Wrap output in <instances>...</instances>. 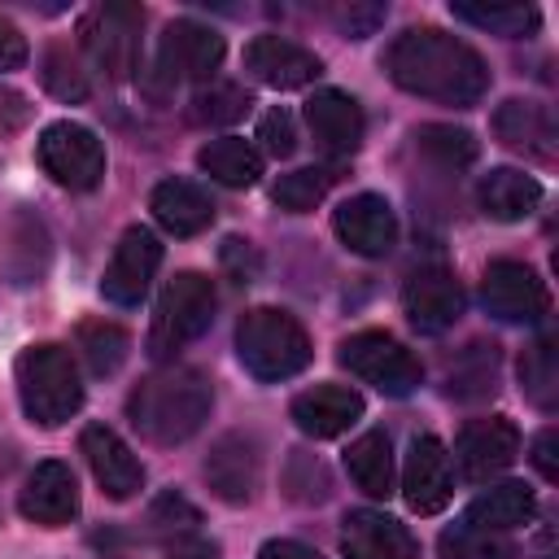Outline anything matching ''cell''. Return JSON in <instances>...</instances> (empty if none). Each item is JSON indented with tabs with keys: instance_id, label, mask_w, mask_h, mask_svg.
Listing matches in <instances>:
<instances>
[{
	"instance_id": "cell-28",
	"label": "cell",
	"mask_w": 559,
	"mask_h": 559,
	"mask_svg": "<svg viewBox=\"0 0 559 559\" xmlns=\"http://www.w3.org/2000/svg\"><path fill=\"white\" fill-rule=\"evenodd\" d=\"M537 515V498L528 485L520 480H502L493 489H485L472 507H467V524H480V528H493V533H507V528H520Z\"/></svg>"
},
{
	"instance_id": "cell-26",
	"label": "cell",
	"mask_w": 559,
	"mask_h": 559,
	"mask_svg": "<svg viewBox=\"0 0 559 559\" xmlns=\"http://www.w3.org/2000/svg\"><path fill=\"white\" fill-rule=\"evenodd\" d=\"M476 205L493 218V223H520L542 205V183L515 166H493L489 175H480L476 183Z\"/></svg>"
},
{
	"instance_id": "cell-44",
	"label": "cell",
	"mask_w": 559,
	"mask_h": 559,
	"mask_svg": "<svg viewBox=\"0 0 559 559\" xmlns=\"http://www.w3.org/2000/svg\"><path fill=\"white\" fill-rule=\"evenodd\" d=\"M26 122H31V100H26L17 87L0 83V135H13V131H22Z\"/></svg>"
},
{
	"instance_id": "cell-1",
	"label": "cell",
	"mask_w": 559,
	"mask_h": 559,
	"mask_svg": "<svg viewBox=\"0 0 559 559\" xmlns=\"http://www.w3.org/2000/svg\"><path fill=\"white\" fill-rule=\"evenodd\" d=\"M384 74L424 100H441V105H476L489 92V66L485 57L441 31V26H406L402 35H393V44L384 48Z\"/></svg>"
},
{
	"instance_id": "cell-41",
	"label": "cell",
	"mask_w": 559,
	"mask_h": 559,
	"mask_svg": "<svg viewBox=\"0 0 559 559\" xmlns=\"http://www.w3.org/2000/svg\"><path fill=\"white\" fill-rule=\"evenodd\" d=\"M328 17H332V26L345 35V39H367V35H376V26L384 22V4H376V0H349V4H328L323 9Z\"/></svg>"
},
{
	"instance_id": "cell-27",
	"label": "cell",
	"mask_w": 559,
	"mask_h": 559,
	"mask_svg": "<svg viewBox=\"0 0 559 559\" xmlns=\"http://www.w3.org/2000/svg\"><path fill=\"white\" fill-rule=\"evenodd\" d=\"M197 166L223 188H253L262 175V153L240 135H223V140L201 144Z\"/></svg>"
},
{
	"instance_id": "cell-33",
	"label": "cell",
	"mask_w": 559,
	"mask_h": 559,
	"mask_svg": "<svg viewBox=\"0 0 559 559\" xmlns=\"http://www.w3.org/2000/svg\"><path fill=\"white\" fill-rule=\"evenodd\" d=\"M520 389L542 411H555L559 406V362H555V341L550 336H537L520 354Z\"/></svg>"
},
{
	"instance_id": "cell-14",
	"label": "cell",
	"mask_w": 559,
	"mask_h": 559,
	"mask_svg": "<svg viewBox=\"0 0 559 559\" xmlns=\"http://www.w3.org/2000/svg\"><path fill=\"white\" fill-rule=\"evenodd\" d=\"M520 454V428L507 419V415H485V419H467L459 428V441H454V459H459V472L467 480H489L498 472H507Z\"/></svg>"
},
{
	"instance_id": "cell-10",
	"label": "cell",
	"mask_w": 559,
	"mask_h": 559,
	"mask_svg": "<svg viewBox=\"0 0 559 559\" xmlns=\"http://www.w3.org/2000/svg\"><path fill=\"white\" fill-rule=\"evenodd\" d=\"M402 310L419 336H441L445 328H454L463 314V288H459L454 271L441 262L415 266L402 284Z\"/></svg>"
},
{
	"instance_id": "cell-9",
	"label": "cell",
	"mask_w": 559,
	"mask_h": 559,
	"mask_svg": "<svg viewBox=\"0 0 559 559\" xmlns=\"http://www.w3.org/2000/svg\"><path fill=\"white\" fill-rule=\"evenodd\" d=\"M480 306L498 323H542L550 310L546 280L520 258H493L480 275Z\"/></svg>"
},
{
	"instance_id": "cell-8",
	"label": "cell",
	"mask_w": 559,
	"mask_h": 559,
	"mask_svg": "<svg viewBox=\"0 0 559 559\" xmlns=\"http://www.w3.org/2000/svg\"><path fill=\"white\" fill-rule=\"evenodd\" d=\"M35 157L44 166V175L70 192H92L105 179V144L92 127L83 122H48L35 140Z\"/></svg>"
},
{
	"instance_id": "cell-31",
	"label": "cell",
	"mask_w": 559,
	"mask_h": 559,
	"mask_svg": "<svg viewBox=\"0 0 559 559\" xmlns=\"http://www.w3.org/2000/svg\"><path fill=\"white\" fill-rule=\"evenodd\" d=\"M253 109V96L231 79H210L188 100V122L197 127H231Z\"/></svg>"
},
{
	"instance_id": "cell-7",
	"label": "cell",
	"mask_w": 559,
	"mask_h": 559,
	"mask_svg": "<svg viewBox=\"0 0 559 559\" xmlns=\"http://www.w3.org/2000/svg\"><path fill=\"white\" fill-rule=\"evenodd\" d=\"M336 358H341V367L349 376L376 384L384 397H411L419 389V380H424L419 358L397 336L376 332V328H362V332L345 336L341 349H336Z\"/></svg>"
},
{
	"instance_id": "cell-25",
	"label": "cell",
	"mask_w": 559,
	"mask_h": 559,
	"mask_svg": "<svg viewBox=\"0 0 559 559\" xmlns=\"http://www.w3.org/2000/svg\"><path fill=\"white\" fill-rule=\"evenodd\" d=\"M148 210L170 236H201L214 223V201L192 179H162L148 197Z\"/></svg>"
},
{
	"instance_id": "cell-20",
	"label": "cell",
	"mask_w": 559,
	"mask_h": 559,
	"mask_svg": "<svg viewBox=\"0 0 559 559\" xmlns=\"http://www.w3.org/2000/svg\"><path fill=\"white\" fill-rule=\"evenodd\" d=\"M245 70H249L258 83L288 92V87L314 83V79L323 74V61H319L310 48H301L297 39L258 35V39H249V48H245Z\"/></svg>"
},
{
	"instance_id": "cell-34",
	"label": "cell",
	"mask_w": 559,
	"mask_h": 559,
	"mask_svg": "<svg viewBox=\"0 0 559 559\" xmlns=\"http://www.w3.org/2000/svg\"><path fill=\"white\" fill-rule=\"evenodd\" d=\"M127 349H131V336H127V328H118V323L87 319V323L79 328V354H83V362H87L92 376H114V371L122 367Z\"/></svg>"
},
{
	"instance_id": "cell-16",
	"label": "cell",
	"mask_w": 559,
	"mask_h": 559,
	"mask_svg": "<svg viewBox=\"0 0 559 559\" xmlns=\"http://www.w3.org/2000/svg\"><path fill=\"white\" fill-rule=\"evenodd\" d=\"M454 493V472H450V454L432 432L411 437L406 450V467H402V498L411 511L419 515H437Z\"/></svg>"
},
{
	"instance_id": "cell-47",
	"label": "cell",
	"mask_w": 559,
	"mask_h": 559,
	"mask_svg": "<svg viewBox=\"0 0 559 559\" xmlns=\"http://www.w3.org/2000/svg\"><path fill=\"white\" fill-rule=\"evenodd\" d=\"M258 559H323V555L297 537H271V542H262Z\"/></svg>"
},
{
	"instance_id": "cell-6",
	"label": "cell",
	"mask_w": 559,
	"mask_h": 559,
	"mask_svg": "<svg viewBox=\"0 0 559 559\" xmlns=\"http://www.w3.org/2000/svg\"><path fill=\"white\" fill-rule=\"evenodd\" d=\"M140 31H144V9L127 4V0H105V4L87 9L79 22V39H83L92 66L114 83L131 79L135 61H140Z\"/></svg>"
},
{
	"instance_id": "cell-38",
	"label": "cell",
	"mask_w": 559,
	"mask_h": 559,
	"mask_svg": "<svg viewBox=\"0 0 559 559\" xmlns=\"http://www.w3.org/2000/svg\"><path fill=\"white\" fill-rule=\"evenodd\" d=\"M328 188H332V175H328L323 166H301V170L280 175L275 188H271V197H275L280 210L306 214V210H314V205L328 197Z\"/></svg>"
},
{
	"instance_id": "cell-37",
	"label": "cell",
	"mask_w": 559,
	"mask_h": 559,
	"mask_svg": "<svg viewBox=\"0 0 559 559\" xmlns=\"http://www.w3.org/2000/svg\"><path fill=\"white\" fill-rule=\"evenodd\" d=\"M39 83H44L61 105H83V100L92 96V83H87L83 66H79L74 52L61 48V44H48V48H44V57H39Z\"/></svg>"
},
{
	"instance_id": "cell-30",
	"label": "cell",
	"mask_w": 559,
	"mask_h": 559,
	"mask_svg": "<svg viewBox=\"0 0 559 559\" xmlns=\"http://www.w3.org/2000/svg\"><path fill=\"white\" fill-rule=\"evenodd\" d=\"M498 389V345L489 341H476V345H467L454 362H450V371H445V393L450 397H459V402H476V397H489Z\"/></svg>"
},
{
	"instance_id": "cell-23",
	"label": "cell",
	"mask_w": 559,
	"mask_h": 559,
	"mask_svg": "<svg viewBox=\"0 0 559 559\" xmlns=\"http://www.w3.org/2000/svg\"><path fill=\"white\" fill-rule=\"evenodd\" d=\"M48 262H52V236H48L44 218L31 214L26 205L13 210L9 227H4V275H9V284H17V288L39 284Z\"/></svg>"
},
{
	"instance_id": "cell-5",
	"label": "cell",
	"mask_w": 559,
	"mask_h": 559,
	"mask_svg": "<svg viewBox=\"0 0 559 559\" xmlns=\"http://www.w3.org/2000/svg\"><path fill=\"white\" fill-rule=\"evenodd\" d=\"M214 306H218V293H214V280L201 275V271H179L162 297H157V310H153V332H148V354L157 362L175 358L183 345H192L197 336L210 332L214 323Z\"/></svg>"
},
{
	"instance_id": "cell-36",
	"label": "cell",
	"mask_w": 559,
	"mask_h": 559,
	"mask_svg": "<svg viewBox=\"0 0 559 559\" xmlns=\"http://www.w3.org/2000/svg\"><path fill=\"white\" fill-rule=\"evenodd\" d=\"M415 148L424 153V157H432L437 166H445V170H463V166H472L476 162V135L467 131V127H450V122H428V127H419L415 131Z\"/></svg>"
},
{
	"instance_id": "cell-29",
	"label": "cell",
	"mask_w": 559,
	"mask_h": 559,
	"mask_svg": "<svg viewBox=\"0 0 559 559\" xmlns=\"http://www.w3.org/2000/svg\"><path fill=\"white\" fill-rule=\"evenodd\" d=\"M345 467H349V480L367 498H389L393 493V445H389V432H380V428L362 432L349 445Z\"/></svg>"
},
{
	"instance_id": "cell-18",
	"label": "cell",
	"mask_w": 559,
	"mask_h": 559,
	"mask_svg": "<svg viewBox=\"0 0 559 559\" xmlns=\"http://www.w3.org/2000/svg\"><path fill=\"white\" fill-rule=\"evenodd\" d=\"M79 445H83L87 467H92L96 485L105 489V498L127 502V498L140 493V485H144V467H140V459L131 454V445H127L114 428H105V424H87L83 437H79Z\"/></svg>"
},
{
	"instance_id": "cell-42",
	"label": "cell",
	"mask_w": 559,
	"mask_h": 559,
	"mask_svg": "<svg viewBox=\"0 0 559 559\" xmlns=\"http://www.w3.org/2000/svg\"><path fill=\"white\" fill-rule=\"evenodd\" d=\"M223 266L231 271V280H236V284H253V280H258V271H262V258H258V249H253L249 240L227 236V240H223Z\"/></svg>"
},
{
	"instance_id": "cell-39",
	"label": "cell",
	"mask_w": 559,
	"mask_h": 559,
	"mask_svg": "<svg viewBox=\"0 0 559 559\" xmlns=\"http://www.w3.org/2000/svg\"><path fill=\"white\" fill-rule=\"evenodd\" d=\"M148 524L162 533V542L170 546V542H179V537H192L197 533V524H201V511L183 498V493H162L157 502H153V511H148Z\"/></svg>"
},
{
	"instance_id": "cell-46",
	"label": "cell",
	"mask_w": 559,
	"mask_h": 559,
	"mask_svg": "<svg viewBox=\"0 0 559 559\" xmlns=\"http://www.w3.org/2000/svg\"><path fill=\"white\" fill-rule=\"evenodd\" d=\"M555 445H559L555 428H542V432L533 437V467L542 472V480H555V476H559V459H555Z\"/></svg>"
},
{
	"instance_id": "cell-40",
	"label": "cell",
	"mask_w": 559,
	"mask_h": 559,
	"mask_svg": "<svg viewBox=\"0 0 559 559\" xmlns=\"http://www.w3.org/2000/svg\"><path fill=\"white\" fill-rule=\"evenodd\" d=\"M284 489H288V498H297V502H323V498L332 493V480H328V467H323L319 459L293 450L288 472H284Z\"/></svg>"
},
{
	"instance_id": "cell-2",
	"label": "cell",
	"mask_w": 559,
	"mask_h": 559,
	"mask_svg": "<svg viewBox=\"0 0 559 559\" xmlns=\"http://www.w3.org/2000/svg\"><path fill=\"white\" fill-rule=\"evenodd\" d=\"M214 384L197 367H162L144 376L127 397L131 428L153 445H179L210 419Z\"/></svg>"
},
{
	"instance_id": "cell-22",
	"label": "cell",
	"mask_w": 559,
	"mask_h": 559,
	"mask_svg": "<svg viewBox=\"0 0 559 559\" xmlns=\"http://www.w3.org/2000/svg\"><path fill=\"white\" fill-rule=\"evenodd\" d=\"M288 415H293V424L306 437L328 441V437L349 432L362 419V393H354L345 384H314V389H306V393L293 397Z\"/></svg>"
},
{
	"instance_id": "cell-15",
	"label": "cell",
	"mask_w": 559,
	"mask_h": 559,
	"mask_svg": "<svg viewBox=\"0 0 559 559\" xmlns=\"http://www.w3.org/2000/svg\"><path fill=\"white\" fill-rule=\"evenodd\" d=\"M332 231H336V240L349 253H358V258H384L397 245V214H393V205L384 197L358 192V197H349V201L336 205Z\"/></svg>"
},
{
	"instance_id": "cell-17",
	"label": "cell",
	"mask_w": 559,
	"mask_h": 559,
	"mask_svg": "<svg viewBox=\"0 0 559 559\" xmlns=\"http://www.w3.org/2000/svg\"><path fill=\"white\" fill-rule=\"evenodd\" d=\"M306 127L328 157H354L362 148V135H367L362 105L341 87H319L306 100Z\"/></svg>"
},
{
	"instance_id": "cell-21",
	"label": "cell",
	"mask_w": 559,
	"mask_h": 559,
	"mask_svg": "<svg viewBox=\"0 0 559 559\" xmlns=\"http://www.w3.org/2000/svg\"><path fill=\"white\" fill-rule=\"evenodd\" d=\"M17 511H22L31 524H39V528H61V524H70V520L79 515V485H74V472H70L66 463H57V459L39 463V467L26 476L22 493H17Z\"/></svg>"
},
{
	"instance_id": "cell-4",
	"label": "cell",
	"mask_w": 559,
	"mask_h": 559,
	"mask_svg": "<svg viewBox=\"0 0 559 559\" xmlns=\"http://www.w3.org/2000/svg\"><path fill=\"white\" fill-rule=\"evenodd\" d=\"M310 336L306 328L280 306H253L236 323V358L253 380L280 384L310 367Z\"/></svg>"
},
{
	"instance_id": "cell-32",
	"label": "cell",
	"mask_w": 559,
	"mask_h": 559,
	"mask_svg": "<svg viewBox=\"0 0 559 559\" xmlns=\"http://www.w3.org/2000/svg\"><path fill=\"white\" fill-rule=\"evenodd\" d=\"M454 22H467L476 31L502 35V39H524L542 26L537 4H450Z\"/></svg>"
},
{
	"instance_id": "cell-13",
	"label": "cell",
	"mask_w": 559,
	"mask_h": 559,
	"mask_svg": "<svg viewBox=\"0 0 559 559\" xmlns=\"http://www.w3.org/2000/svg\"><path fill=\"white\" fill-rule=\"evenodd\" d=\"M162 266V240L148 227H127L122 240L114 245V258L100 275V293L114 306H140L153 275Z\"/></svg>"
},
{
	"instance_id": "cell-11",
	"label": "cell",
	"mask_w": 559,
	"mask_h": 559,
	"mask_svg": "<svg viewBox=\"0 0 559 559\" xmlns=\"http://www.w3.org/2000/svg\"><path fill=\"white\" fill-rule=\"evenodd\" d=\"M201 472H205L218 502H227V507L253 502L258 489H262V445H258V437L253 432H223L210 445Z\"/></svg>"
},
{
	"instance_id": "cell-3",
	"label": "cell",
	"mask_w": 559,
	"mask_h": 559,
	"mask_svg": "<svg viewBox=\"0 0 559 559\" xmlns=\"http://www.w3.org/2000/svg\"><path fill=\"white\" fill-rule=\"evenodd\" d=\"M17 402H22V415L39 428H61L66 419L79 415L83 406V380H79V367H74V354L57 341H39V345H26L17 354Z\"/></svg>"
},
{
	"instance_id": "cell-43",
	"label": "cell",
	"mask_w": 559,
	"mask_h": 559,
	"mask_svg": "<svg viewBox=\"0 0 559 559\" xmlns=\"http://www.w3.org/2000/svg\"><path fill=\"white\" fill-rule=\"evenodd\" d=\"M258 140L266 144V153H275V157H288V153L297 148L293 114H284V109H271V114L262 118V127H258Z\"/></svg>"
},
{
	"instance_id": "cell-12",
	"label": "cell",
	"mask_w": 559,
	"mask_h": 559,
	"mask_svg": "<svg viewBox=\"0 0 559 559\" xmlns=\"http://www.w3.org/2000/svg\"><path fill=\"white\" fill-rule=\"evenodd\" d=\"M223 61V35L214 26H201L192 17H175L162 31L157 44V79L179 83V79H214Z\"/></svg>"
},
{
	"instance_id": "cell-24",
	"label": "cell",
	"mask_w": 559,
	"mask_h": 559,
	"mask_svg": "<svg viewBox=\"0 0 559 559\" xmlns=\"http://www.w3.org/2000/svg\"><path fill=\"white\" fill-rule=\"evenodd\" d=\"M493 135L511 153H524V157H537V162H550L555 144H559L555 140V118L537 100H502L493 109Z\"/></svg>"
},
{
	"instance_id": "cell-45",
	"label": "cell",
	"mask_w": 559,
	"mask_h": 559,
	"mask_svg": "<svg viewBox=\"0 0 559 559\" xmlns=\"http://www.w3.org/2000/svg\"><path fill=\"white\" fill-rule=\"evenodd\" d=\"M26 57H31L26 35H22L9 17H0V70H22V66H26Z\"/></svg>"
},
{
	"instance_id": "cell-19",
	"label": "cell",
	"mask_w": 559,
	"mask_h": 559,
	"mask_svg": "<svg viewBox=\"0 0 559 559\" xmlns=\"http://www.w3.org/2000/svg\"><path fill=\"white\" fill-rule=\"evenodd\" d=\"M341 550L345 559H419V542L411 537V528L371 507H358L341 520Z\"/></svg>"
},
{
	"instance_id": "cell-35",
	"label": "cell",
	"mask_w": 559,
	"mask_h": 559,
	"mask_svg": "<svg viewBox=\"0 0 559 559\" xmlns=\"http://www.w3.org/2000/svg\"><path fill=\"white\" fill-rule=\"evenodd\" d=\"M441 559H520L515 542L507 533H493V528H480V524H454L441 533Z\"/></svg>"
}]
</instances>
